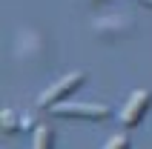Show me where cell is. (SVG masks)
Masks as SVG:
<instances>
[{"label":"cell","instance_id":"obj_1","mask_svg":"<svg viewBox=\"0 0 152 149\" xmlns=\"http://www.w3.org/2000/svg\"><path fill=\"white\" fill-rule=\"evenodd\" d=\"M83 80H86V74H83V72L63 74L58 83H52L46 92H40V98H37V109H55L58 103L69 100L77 89H80V86H83Z\"/></svg>","mask_w":152,"mask_h":149},{"label":"cell","instance_id":"obj_2","mask_svg":"<svg viewBox=\"0 0 152 149\" xmlns=\"http://www.w3.org/2000/svg\"><path fill=\"white\" fill-rule=\"evenodd\" d=\"M58 118H83V121H106L112 118V109L106 103H77V100H63L52 109Z\"/></svg>","mask_w":152,"mask_h":149},{"label":"cell","instance_id":"obj_3","mask_svg":"<svg viewBox=\"0 0 152 149\" xmlns=\"http://www.w3.org/2000/svg\"><path fill=\"white\" fill-rule=\"evenodd\" d=\"M149 106H152V92L149 89H135L132 95H129L126 106L121 109V123L126 126V129L138 126L141 121H144V115L149 112Z\"/></svg>","mask_w":152,"mask_h":149},{"label":"cell","instance_id":"obj_4","mask_svg":"<svg viewBox=\"0 0 152 149\" xmlns=\"http://www.w3.org/2000/svg\"><path fill=\"white\" fill-rule=\"evenodd\" d=\"M52 141H55V132H52L49 126H37V129H34L32 149H52Z\"/></svg>","mask_w":152,"mask_h":149},{"label":"cell","instance_id":"obj_5","mask_svg":"<svg viewBox=\"0 0 152 149\" xmlns=\"http://www.w3.org/2000/svg\"><path fill=\"white\" fill-rule=\"evenodd\" d=\"M0 123H3V132H6V135H15L17 129H23V118H17L12 109H3V115H0Z\"/></svg>","mask_w":152,"mask_h":149},{"label":"cell","instance_id":"obj_6","mask_svg":"<svg viewBox=\"0 0 152 149\" xmlns=\"http://www.w3.org/2000/svg\"><path fill=\"white\" fill-rule=\"evenodd\" d=\"M103 149H129V138L126 135H112L109 143H106Z\"/></svg>","mask_w":152,"mask_h":149},{"label":"cell","instance_id":"obj_7","mask_svg":"<svg viewBox=\"0 0 152 149\" xmlns=\"http://www.w3.org/2000/svg\"><path fill=\"white\" fill-rule=\"evenodd\" d=\"M135 3H141V6H146V9H152V0H135Z\"/></svg>","mask_w":152,"mask_h":149},{"label":"cell","instance_id":"obj_8","mask_svg":"<svg viewBox=\"0 0 152 149\" xmlns=\"http://www.w3.org/2000/svg\"><path fill=\"white\" fill-rule=\"evenodd\" d=\"M92 3H101V0H92Z\"/></svg>","mask_w":152,"mask_h":149}]
</instances>
